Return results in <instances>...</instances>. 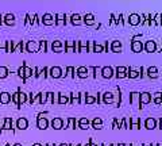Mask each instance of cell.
Segmentation results:
<instances>
[{
  "label": "cell",
  "instance_id": "cell-32",
  "mask_svg": "<svg viewBox=\"0 0 162 146\" xmlns=\"http://www.w3.org/2000/svg\"><path fill=\"white\" fill-rule=\"evenodd\" d=\"M131 41H142V34H138V35H134Z\"/></svg>",
  "mask_w": 162,
  "mask_h": 146
},
{
  "label": "cell",
  "instance_id": "cell-34",
  "mask_svg": "<svg viewBox=\"0 0 162 146\" xmlns=\"http://www.w3.org/2000/svg\"><path fill=\"white\" fill-rule=\"evenodd\" d=\"M86 102H88V103H95V102H96V99H95V97H92V96H89V97H86Z\"/></svg>",
  "mask_w": 162,
  "mask_h": 146
},
{
  "label": "cell",
  "instance_id": "cell-14",
  "mask_svg": "<svg viewBox=\"0 0 162 146\" xmlns=\"http://www.w3.org/2000/svg\"><path fill=\"white\" fill-rule=\"evenodd\" d=\"M103 102H104L105 104H112L114 103V94L112 92H105V94L103 95Z\"/></svg>",
  "mask_w": 162,
  "mask_h": 146
},
{
  "label": "cell",
  "instance_id": "cell-4",
  "mask_svg": "<svg viewBox=\"0 0 162 146\" xmlns=\"http://www.w3.org/2000/svg\"><path fill=\"white\" fill-rule=\"evenodd\" d=\"M146 75L149 78H151V80H155V78H158V76H160V73H158V68L157 66H149V68L146 69Z\"/></svg>",
  "mask_w": 162,
  "mask_h": 146
},
{
  "label": "cell",
  "instance_id": "cell-26",
  "mask_svg": "<svg viewBox=\"0 0 162 146\" xmlns=\"http://www.w3.org/2000/svg\"><path fill=\"white\" fill-rule=\"evenodd\" d=\"M146 69H145L143 68V66H141V68H139V77H141V78H145V77H146Z\"/></svg>",
  "mask_w": 162,
  "mask_h": 146
},
{
  "label": "cell",
  "instance_id": "cell-3",
  "mask_svg": "<svg viewBox=\"0 0 162 146\" xmlns=\"http://www.w3.org/2000/svg\"><path fill=\"white\" fill-rule=\"evenodd\" d=\"M151 103V94L150 92H142L139 94V104L146 106Z\"/></svg>",
  "mask_w": 162,
  "mask_h": 146
},
{
  "label": "cell",
  "instance_id": "cell-24",
  "mask_svg": "<svg viewBox=\"0 0 162 146\" xmlns=\"http://www.w3.org/2000/svg\"><path fill=\"white\" fill-rule=\"evenodd\" d=\"M112 129H114V130H118V129H120V122H119V119H118V118H116V119H114Z\"/></svg>",
  "mask_w": 162,
  "mask_h": 146
},
{
  "label": "cell",
  "instance_id": "cell-22",
  "mask_svg": "<svg viewBox=\"0 0 162 146\" xmlns=\"http://www.w3.org/2000/svg\"><path fill=\"white\" fill-rule=\"evenodd\" d=\"M88 125H89V122H88V119H81V122H80V127L81 129H88Z\"/></svg>",
  "mask_w": 162,
  "mask_h": 146
},
{
  "label": "cell",
  "instance_id": "cell-9",
  "mask_svg": "<svg viewBox=\"0 0 162 146\" xmlns=\"http://www.w3.org/2000/svg\"><path fill=\"white\" fill-rule=\"evenodd\" d=\"M141 129V119L138 116L130 118V130H139Z\"/></svg>",
  "mask_w": 162,
  "mask_h": 146
},
{
  "label": "cell",
  "instance_id": "cell-49",
  "mask_svg": "<svg viewBox=\"0 0 162 146\" xmlns=\"http://www.w3.org/2000/svg\"><path fill=\"white\" fill-rule=\"evenodd\" d=\"M61 146H68V145H61Z\"/></svg>",
  "mask_w": 162,
  "mask_h": 146
},
{
  "label": "cell",
  "instance_id": "cell-21",
  "mask_svg": "<svg viewBox=\"0 0 162 146\" xmlns=\"http://www.w3.org/2000/svg\"><path fill=\"white\" fill-rule=\"evenodd\" d=\"M141 26H149L146 19V14H141Z\"/></svg>",
  "mask_w": 162,
  "mask_h": 146
},
{
  "label": "cell",
  "instance_id": "cell-28",
  "mask_svg": "<svg viewBox=\"0 0 162 146\" xmlns=\"http://www.w3.org/2000/svg\"><path fill=\"white\" fill-rule=\"evenodd\" d=\"M60 73H61V71L58 68L51 69V76H53V77H58V76H60Z\"/></svg>",
  "mask_w": 162,
  "mask_h": 146
},
{
  "label": "cell",
  "instance_id": "cell-39",
  "mask_svg": "<svg viewBox=\"0 0 162 146\" xmlns=\"http://www.w3.org/2000/svg\"><path fill=\"white\" fill-rule=\"evenodd\" d=\"M104 50H105V52H108V42H105V46H104Z\"/></svg>",
  "mask_w": 162,
  "mask_h": 146
},
{
  "label": "cell",
  "instance_id": "cell-50",
  "mask_svg": "<svg viewBox=\"0 0 162 146\" xmlns=\"http://www.w3.org/2000/svg\"><path fill=\"white\" fill-rule=\"evenodd\" d=\"M34 146H41V145H34Z\"/></svg>",
  "mask_w": 162,
  "mask_h": 146
},
{
  "label": "cell",
  "instance_id": "cell-7",
  "mask_svg": "<svg viewBox=\"0 0 162 146\" xmlns=\"http://www.w3.org/2000/svg\"><path fill=\"white\" fill-rule=\"evenodd\" d=\"M101 76L104 78H112L114 76H115V72H114V68H111V66H104V68L101 69Z\"/></svg>",
  "mask_w": 162,
  "mask_h": 146
},
{
  "label": "cell",
  "instance_id": "cell-46",
  "mask_svg": "<svg viewBox=\"0 0 162 146\" xmlns=\"http://www.w3.org/2000/svg\"><path fill=\"white\" fill-rule=\"evenodd\" d=\"M131 146H136V145H134V144H131Z\"/></svg>",
  "mask_w": 162,
  "mask_h": 146
},
{
  "label": "cell",
  "instance_id": "cell-30",
  "mask_svg": "<svg viewBox=\"0 0 162 146\" xmlns=\"http://www.w3.org/2000/svg\"><path fill=\"white\" fill-rule=\"evenodd\" d=\"M26 126H27V122L24 119L19 120V127H20V129H26Z\"/></svg>",
  "mask_w": 162,
  "mask_h": 146
},
{
  "label": "cell",
  "instance_id": "cell-36",
  "mask_svg": "<svg viewBox=\"0 0 162 146\" xmlns=\"http://www.w3.org/2000/svg\"><path fill=\"white\" fill-rule=\"evenodd\" d=\"M93 47H95L93 42H89V45H88V49H89V52H93Z\"/></svg>",
  "mask_w": 162,
  "mask_h": 146
},
{
  "label": "cell",
  "instance_id": "cell-37",
  "mask_svg": "<svg viewBox=\"0 0 162 146\" xmlns=\"http://www.w3.org/2000/svg\"><path fill=\"white\" fill-rule=\"evenodd\" d=\"M50 19H51V18H50L49 15L45 16V22H46V23H51V21H50Z\"/></svg>",
  "mask_w": 162,
  "mask_h": 146
},
{
  "label": "cell",
  "instance_id": "cell-20",
  "mask_svg": "<svg viewBox=\"0 0 162 146\" xmlns=\"http://www.w3.org/2000/svg\"><path fill=\"white\" fill-rule=\"evenodd\" d=\"M53 127H54V129H61V127H62V120H61V119L53 120Z\"/></svg>",
  "mask_w": 162,
  "mask_h": 146
},
{
  "label": "cell",
  "instance_id": "cell-43",
  "mask_svg": "<svg viewBox=\"0 0 162 146\" xmlns=\"http://www.w3.org/2000/svg\"><path fill=\"white\" fill-rule=\"evenodd\" d=\"M91 146H97V145H95V144H91Z\"/></svg>",
  "mask_w": 162,
  "mask_h": 146
},
{
  "label": "cell",
  "instance_id": "cell-44",
  "mask_svg": "<svg viewBox=\"0 0 162 146\" xmlns=\"http://www.w3.org/2000/svg\"><path fill=\"white\" fill-rule=\"evenodd\" d=\"M124 146H131V144H130V145H126V144H124Z\"/></svg>",
  "mask_w": 162,
  "mask_h": 146
},
{
  "label": "cell",
  "instance_id": "cell-17",
  "mask_svg": "<svg viewBox=\"0 0 162 146\" xmlns=\"http://www.w3.org/2000/svg\"><path fill=\"white\" fill-rule=\"evenodd\" d=\"M93 129H96V130H100V129H103V120L100 119V118H96V119H93Z\"/></svg>",
  "mask_w": 162,
  "mask_h": 146
},
{
  "label": "cell",
  "instance_id": "cell-11",
  "mask_svg": "<svg viewBox=\"0 0 162 146\" xmlns=\"http://www.w3.org/2000/svg\"><path fill=\"white\" fill-rule=\"evenodd\" d=\"M111 52L112 53H122L123 52L122 41H114L112 43H111Z\"/></svg>",
  "mask_w": 162,
  "mask_h": 146
},
{
  "label": "cell",
  "instance_id": "cell-27",
  "mask_svg": "<svg viewBox=\"0 0 162 146\" xmlns=\"http://www.w3.org/2000/svg\"><path fill=\"white\" fill-rule=\"evenodd\" d=\"M93 52H96V53H101V52H104V47H103L101 45H95Z\"/></svg>",
  "mask_w": 162,
  "mask_h": 146
},
{
  "label": "cell",
  "instance_id": "cell-38",
  "mask_svg": "<svg viewBox=\"0 0 162 146\" xmlns=\"http://www.w3.org/2000/svg\"><path fill=\"white\" fill-rule=\"evenodd\" d=\"M101 102V94H97V103Z\"/></svg>",
  "mask_w": 162,
  "mask_h": 146
},
{
  "label": "cell",
  "instance_id": "cell-41",
  "mask_svg": "<svg viewBox=\"0 0 162 146\" xmlns=\"http://www.w3.org/2000/svg\"><path fill=\"white\" fill-rule=\"evenodd\" d=\"M151 146H158V144H151Z\"/></svg>",
  "mask_w": 162,
  "mask_h": 146
},
{
  "label": "cell",
  "instance_id": "cell-13",
  "mask_svg": "<svg viewBox=\"0 0 162 146\" xmlns=\"http://www.w3.org/2000/svg\"><path fill=\"white\" fill-rule=\"evenodd\" d=\"M130 103L134 106H139V92L134 91L130 94Z\"/></svg>",
  "mask_w": 162,
  "mask_h": 146
},
{
  "label": "cell",
  "instance_id": "cell-2",
  "mask_svg": "<svg viewBox=\"0 0 162 146\" xmlns=\"http://www.w3.org/2000/svg\"><path fill=\"white\" fill-rule=\"evenodd\" d=\"M127 23L130 24V26H139L141 24V15L139 14H130V15L127 16Z\"/></svg>",
  "mask_w": 162,
  "mask_h": 146
},
{
  "label": "cell",
  "instance_id": "cell-19",
  "mask_svg": "<svg viewBox=\"0 0 162 146\" xmlns=\"http://www.w3.org/2000/svg\"><path fill=\"white\" fill-rule=\"evenodd\" d=\"M85 23H88V24H93V22H95V16L93 15H91V14H88V15H85Z\"/></svg>",
  "mask_w": 162,
  "mask_h": 146
},
{
  "label": "cell",
  "instance_id": "cell-23",
  "mask_svg": "<svg viewBox=\"0 0 162 146\" xmlns=\"http://www.w3.org/2000/svg\"><path fill=\"white\" fill-rule=\"evenodd\" d=\"M79 75H80V77H86V76H88V71H86L85 68H80Z\"/></svg>",
  "mask_w": 162,
  "mask_h": 146
},
{
  "label": "cell",
  "instance_id": "cell-42",
  "mask_svg": "<svg viewBox=\"0 0 162 146\" xmlns=\"http://www.w3.org/2000/svg\"><path fill=\"white\" fill-rule=\"evenodd\" d=\"M111 146H118V144H112V145H111Z\"/></svg>",
  "mask_w": 162,
  "mask_h": 146
},
{
  "label": "cell",
  "instance_id": "cell-1",
  "mask_svg": "<svg viewBox=\"0 0 162 146\" xmlns=\"http://www.w3.org/2000/svg\"><path fill=\"white\" fill-rule=\"evenodd\" d=\"M143 50L146 53H155L158 50V45L155 41L150 39V41H146V43H143Z\"/></svg>",
  "mask_w": 162,
  "mask_h": 146
},
{
  "label": "cell",
  "instance_id": "cell-29",
  "mask_svg": "<svg viewBox=\"0 0 162 146\" xmlns=\"http://www.w3.org/2000/svg\"><path fill=\"white\" fill-rule=\"evenodd\" d=\"M110 23H111V24H115V23H116V15L111 14V15H110Z\"/></svg>",
  "mask_w": 162,
  "mask_h": 146
},
{
  "label": "cell",
  "instance_id": "cell-31",
  "mask_svg": "<svg viewBox=\"0 0 162 146\" xmlns=\"http://www.w3.org/2000/svg\"><path fill=\"white\" fill-rule=\"evenodd\" d=\"M72 19H73V23L74 24H79L80 23V16L79 15H73V16H72Z\"/></svg>",
  "mask_w": 162,
  "mask_h": 146
},
{
  "label": "cell",
  "instance_id": "cell-5",
  "mask_svg": "<svg viewBox=\"0 0 162 146\" xmlns=\"http://www.w3.org/2000/svg\"><path fill=\"white\" fill-rule=\"evenodd\" d=\"M145 129L146 130H155L157 129V119L155 118H147L145 120Z\"/></svg>",
  "mask_w": 162,
  "mask_h": 146
},
{
  "label": "cell",
  "instance_id": "cell-15",
  "mask_svg": "<svg viewBox=\"0 0 162 146\" xmlns=\"http://www.w3.org/2000/svg\"><path fill=\"white\" fill-rule=\"evenodd\" d=\"M116 26H119V24H120V26H126V24H128L127 23V18H126L124 15H123V14H119L118 16H116Z\"/></svg>",
  "mask_w": 162,
  "mask_h": 146
},
{
  "label": "cell",
  "instance_id": "cell-18",
  "mask_svg": "<svg viewBox=\"0 0 162 146\" xmlns=\"http://www.w3.org/2000/svg\"><path fill=\"white\" fill-rule=\"evenodd\" d=\"M154 23L157 27L162 26V15L161 14H154Z\"/></svg>",
  "mask_w": 162,
  "mask_h": 146
},
{
  "label": "cell",
  "instance_id": "cell-6",
  "mask_svg": "<svg viewBox=\"0 0 162 146\" xmlns=\"http://www.w3.org/2000/svg\"><path fill=\"white\" fill-rule=\"evenodd\" d=\"M127 77L131 78V80L139 78V68H134V66L127 68Z\"/></svg>",
  "mask_w": 162,
  "mask_h": 146
},
{
  "label": "cell",
  "instance_id": "cell-35",
  "mask_svg": "<svg viewBox=\"0 0 162 146\" xmlns=\"http://www.w3.org/2000/svg\"><path fill=\"white\" fill-rule=\"evenodd\" d=\"M93 71H95V77H97V75H99V73H101V69H100V68H95Z\"/></svg>",
  "mask_w": 162,
  "mask_h": 146
},
{
  "label": "cell",
  "instance_id": "cell-33",
  "mask_svg": "<svg viewBox=\"0 0 162 146\" xmlns=\"http://www.w3.org/2000/svg\"><path fill=\"white\" fill-rule=\"evenodd\" d=\"M160 96H162V92H154V94L151 95V99L153 97H160Z\"/></svg>",
  "mask_w": 162,
  "mask_h": 146
},
{
  "label": "cell",
  "instance_id": "cell-16",
  "mask_svg": "<svg viewBox=\"0 0 162 146\" xmlns=\"http://www.w3.org/2000/svg\"><path fill=\"white\" fill-rule=\"evenodd\" d=\"M120 129L122 130H127L130 129V118H124L120 120Z\"/></svg>",
  "mask_w": 162,
  "mask_h": 146
},
{
  "label": "cell",
  "instance_id": "cell-48",
  "mask_svg": "<svg viewBox=\"0 0 162 146\" xmlns=\"http://www.w3.org/2000/svg\"><path fill=\"white\" fill-rule=\"evenodd\" d=\"M85 146H91V144H89V145H85Z\"/></svg>",
  "mask_w": 162,
  "mask_h": 146
},
{
  "label": "cell",
  "instance_id": "cell-8",
  "mask_svg": "<svg viewBox=\"0 0 162 146\" xmlns=\"http://www.w3.org/2000/svg\"><path fill=\"white\" fill-rule=\"evenodd\" d=\"M131 50L134 53L143 52V43H142V41H131Z\"/></svg>",
  "mask_w": 162,
  "mask_h": 146
},
{
  "label": "cell",
  "instance_id": "cell-25",
  "mask_svg": "<svg viewBox=\"0 0 162 146\" xmlns=\"http://www.w3.org/2000/svg\"><path fill=\"white\" fill-rule=\"evenodd\" d=\"M38 127L39 129H46L47 127V122L45 119H41L39 122H38Z\"/></svg>",
  "mask_w": 162,
  "mask_h": 146
},
{
  "label": "cell",
  "instance_id": "cell-12",
  "mask_svg": "<svg viewBox=\"0 0 162 146\" xmlns=\"http://www.w3.org/2000/svg\"><path fill=\"white\" fill-rule=\"evenodd\" d=\"M114 102H115V107H120L122 106V91L120 88H116L115 94H114Z\"/></svg>",
  "mask_w": 162,
  "mask_h": 146
},
{
  "label": "cell",
  "instance_id": "cell-40",
  "mask_svg": "<svg viewBox=\"0 0 162 146\" xmlns=\"http://www.w3.org/2000/svg\"><path fill=\"white\" fill-rule=\"evenodd\" d=\"M141 146H151V144H143V145H141Z\"/></svg>",
  "mask_w": 162,
  "mask_h": 146
},
{
  "label": "cell",
  "instance_id": "cell-10",
  "mask_svg": "<svg viewBox=\"0 0 162 146\" xmlns=\"http://www.w3.org/2000/svg\"><path fill=\"white\" fill-rule=\"evenodd\" d=\"M114 72H115L116 78H126L127 77V68H126V66H118Z\"/></svg>",
  "mask_w": 162,
  "mask_h": 146
},
{
  "label": "cell",
  "instance_id": "cell-51",
  "mask_svg": "<svg viewBox=\"0 0 162 146\" xmlns=\"http://www.w3.org/2000/svg\"><path fill=\"white\" fill-rule=\"evenodd\" d=\"M158 146H162V145H161V144H158Z\"/></svg>",
  "mask_w": 162,
  "mask_h": 146
},
{
  "label": "cell",
  "instance_id": "cell-52",
  "mask_svg": "<svg viewBox=\"0 0 162 146\" xmlns=\"http://www.w3.org/2000/svg\"><path fill=\"white\" fill-rule=\"evenodd\" d=\"M161 15H162V14H161Z\"/></svg>",
  "mask_w": 162,
  "mask_h": 146
},
{
  "label": "cell",
  "instance_id": "cell-47",
  "mask_svg": "<svg viewBox=\"0 0 162 146\" xmlns=\"http://www.w3.org/2000/svg\"><path fill=\"white\" fill-rule=\"evenodd\" d=\"M160 52H162V46H161V49H160Z\"/></svg>",
  "mask_w": 162,
  "mask_h": 146
},
{
  "label": "cell",
  "instance_id": "cell-45",
  "mask_svg": "<svg viewBox=\"0 0 162 146\" xmlns=\"http://www.w3.org/2000/svg\"><path fill=\"white\" fill-rule=\"evenodd\" d=\"M101 146H107V145H105V144H103V145H101Z\"/></svg>",
  "mask_w": 162,
  "mask_h": 146
}]
</instances>
